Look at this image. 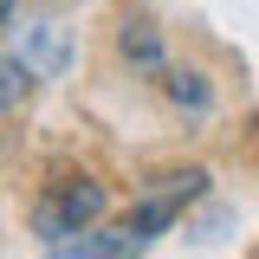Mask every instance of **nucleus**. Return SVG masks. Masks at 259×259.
<instances>
[{
	"label": "nucleus",
	"mask_w": 259,
	"mask_h": 259,
	"mask_svg": "<svg viewBox=\"0 0 259 259\" xmlns=\"http://www.w3.org/2000/svg\"><path fill=\"white\" fill-rule=\"evenodd\" d=\"M26 78H32V65L20 59V52H7V65H0V104H7V110L20 104V91H26Z\"/></svg>",
	"instance_id": "5"
},
{
	"label": "nucleus",
	"mask_w": 259,
	"mask_h": 259,
	"mask_svg": "<svg viewBox=\"0 0 259 259\" xmlns=\"http://www.w3.org/2000/svg\"><path fill=\"white\" fill-rule=\"evenodd\" d=\"M162 91L175 97L188 117H207V104H214V91H207V78H201V71H162Z\"/></svg>",
	"instance_id": "4"
},
{
	"label": "nucleus",
	"mask_w": 259,
	"mask_h": 259,
	"mask_svg": "<svg viewBox=\"0 0 259 259\" xmlns=\"http://www.w3.org/2000/svg\"><path fill=\"white\" fill-rule=\"evenodd\" d=\"M104 207H110V188L91 182V175H71V182H52V188L32 201V233L46 240V246H59L71 233H84V227L104 221Z\"/></svg>",
	"instance_id": "1"
},
{
	"label": "nucleus",
	"mask_w": 259,
	"mask_h": 259,
	"mask_svg": "<svg viewBox=\"0 0 259 259\" xmlns=\"http://www.w3.org/2000/svg\"><path fill=\"white\" fill-rule=\"evenodd\" d=\"M20 59L39 71V78H59L65 59H71V32L59 26V20H39V26H26V46H20Z\"/></svg>",
	"instance_id": "2"
},
{
	"label": "nucleus",
	"mask_w": 259,
	"mask_h": 259,
	"mask_svg": "<svg viewBox=\"0 0 259 259\" xmlns=\"http://www.w3.org/2000/svg\"><path fill=\"white\" fill-rule=\"evenodd\" d=\"M0 7H7V26H20V0H0Z\"/></svg>",
	"instance_id": "6"
},
{
	"label": "nucleus",
	"mask_w": 259,
	"mask_h": 259,
	"mask_svg": "<svg viewBox=\"0 0 259 259\" xmlns=\"http://www.w3.org/2000/svg\"><path fill=\"white\" fill-rule=\"evenodd\" d=\"M117 52L130 59V71H168L162 32L149 26V20H123V26H117Z\"/></svg>",
	"instance_id": "3"
}]
</instances>
